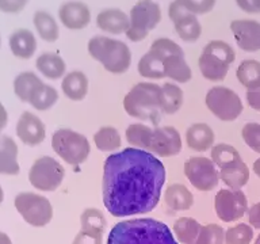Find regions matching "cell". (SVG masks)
Returning a JSON list of instances; mask_svg holds the SVG:
<instances>
[{"label": "cell", "instance_id": "c3c4849f", "mask_svg": "<svg viewBox=\"0 0 260 244\" xmlns=\"http://www.w3.org/2000/svg\"><path fill=\"white\" fill-rule=\"evenodd\" d=\"M0 244H12L11 239L8 237V235L3 233V232H0Z\"/></svg>", "mask_w": 260, "mask_h": 244}, {"label": "cell", "instance_id": "4316f807", "mask_svg": "<svg viewBox=\"0 0 260 244\" xmlns=\"http://www.w3.org/2000/svg\"><path fill=\"white\" fill-rule=\"evenodd\" d=\"M138 73L145 79L150 80H157L166 77L164 67H162V57L156 53L154 50L149 49L144 56L140 58L137 65Z\"/></svg>", "mask_w": 260, "mask_h": 244}, {"label": "cell", "instance_id": "4fadbf2b", "mask_svg": "<svg viewBox=\"0 0 260 244\" xmlns=\"http://www.w3.org/2000/svg\"><path fill=\"white\" fill-rule=\"evenodd\" d=\"M168 15L174 23L175 32L184 42H197L202 34L198 16L187 10L183 0H174L168 8Z\"/></svg>", "mask_w": 260, "mask_h": 244}, {"label": "cell", "instance_id": "83f0119b", "mask_svg": "<svg viewBox=\"0 0 260 244\" xmlns=\"http://www.w3.org/2000/svg\"><path fill=\"white\" fill-rule=\"evenodd\" d=\"M34 26H36L38 36L46 42H56L60 37V27L57 20L54 19V16L52 14H49L48 11L40 10L34 14L32 18Z\"/></svg>", "mask_w": 260, "mask_h": 244}, {"label": "cell", "instance_id": "8d00e7d4", "mask_svg": "<svg viewBox=\"0 0 260 244\" xmlns=\"http://www.w3.org/2000/svg\"><path fill=\"white\" fill-rule=\"evenodd\" d=\"M210 159L214 162V164L218 167L219 170V168H222L226 164H231V163L236 162V160H240L241 156H240L239 150L236 149L233 145L226 144V142H219V144H215L211 148Z\"/></svg>", "mask_w": 260, "mask_h": 244}, {"label": "cell", "instance_id": "5b68a950", "mask_svg": "<svg viewBox=\"0 0 260 244\" xmlns=\"http://www.w3.org/2000/svg\"><path fill=\"white\" fill-rule=\"evenodd\" d=\"M235 58V49L228 42L222 40L209 41L199 56V71L206 80L222 81Z\"/></svg>", "mask_w": 260, "mask_h": 244}, {"label": "cell", "instance_id": "ab89813d", "mask_svg": "<svg viewBox=\"0 0 260 244\" xmlns=\"http://www.w3.org/2000/svg\"><path fill=\"white\" fill-rule=\"evenodd\" d=\"M244 142L253 152L260 154V124L259 122H248L241 130Z\"/></svg>", "mask_w": 260, "mask_h": 244}, {"label": "cell", "instance_id": "d6a6232c", "mask_svg": "<svg viewBox=\"0 0 260 244\" xmlns=\"http://www.w3.org/2000/svg\"><path fill=\"white\" fill-rule=\"evenodd\" d=\"M93 142L102 152H115L122 146V137L119 132L113 126H102L93 134Z\"/></svg>", "mask_w": 260, "mask_h": 244}, {"label": "cell", "instance_id": "7a4b0ae2", "mask_svg": "<svg viewBox=\"0 0 260 244\" xmlns=\"http://www.w3.org/2000/svg\"><path fill=\"white\" fill-rule=\"evenodd\" d=\"M106 244H179V241L166 223L150 217H134L115 224Z\"/></svg>", "mask_w": 260, "mask_h": 244}, {"label": "cell", "instance_id": "e0dca14e", "mask_svg": "<svg viewBox=\"0 0 260 244\" xmlns=\"http://www.w3.org/2000/svg\"><path fill=\"white\" fill-rule=\"evenodd\" d=\"M16 136L26 145L36 146L45 140L46 129L41 118L30 111H24L16 124Z\"/></svg>", "mask_w": 260, "mask_h": 244}, {"label": "cell", "instance_id": "603a6c76", "mask_svg": "<svg viewBox=\"0 0 260 244\" xmlns=\"http://www.w3.org/2000/svg\"><path fill=\"white\" fill-rule=\"evenodd\" d=\"M0 174H19L18 146L11 137L0 134Z\"/></svg>", "mask_w": 260, "mask_h": 244}, {"label": "cell", "instance_id": "d4e9b609", "mask_svg": "<svg viewBox=\"0 0 260 244\" xmlns=\"http://www.w3.org/2000/svg\"><path fill=\"white\" fill-rule=\"evenodd\" d=\"M162 67H164L166 77L178 81V83H187V81H190L191 76H192V72H191L190 65L187 64L184 53L167 56L162 60Z\"/></svg>", "mask_w": 260, "mask_h": 244}, {"label": "cell", "instance_id": "277c9868", "mask_svg": "<svg viewBox=\"0 0 260 244\" xmlns=\"http://www.w3.org/2000/svg\"><path fill=\"white\" fill-rule=\"evenodd\" d=\"M89 56L101 63L106 71L121 75L129 71L132 65V50L121 40L107 36H93L87 44Z\"/></svg>", "mask_w": 260, "mask_h": 244}, {"label": "cell", "instance_id": "7402d4cb", "mask_svg": "<svg viewBox=\"0 0 260 244\" xmlns=\"http://www.w3.org/2000/svg\"><path fill=\"white\" fill-rule=\"evenodd\" d=\"M164 202L172 211L188 210L194 205V195L182 183H172L164 191Z\"/></svg>", "mask_w": 260, "mask_h": 244}, {"label": "cell", "instance_id": "74e56055", "mask_svg": "<svg viewBox=\"0 0 260 244\" xmlns=\"http://www.w3.org/2000/svg\"><path fill=\"white\" fill-rule=\"evenodd\" d=\"M226 244H251L253 240V228L249 224H237L225 231Z\"/></svg>", "mask_w": 260, "mask_h": 244}, {"label": "cell", "instance_id": "2e32d148", "mask_svg": "<svg viewBox=\"0 0 260 244\" xmlns=\"http://www.w3.org/2000/svg\"><path fill=\"white\" fill-rule=\"evenodd\" d=\"M58 18L69 30H83L91 22V10L84 2L69 0L60 6Z\"/></svg>", "mask_w": 260, "mask_h": 244}, {"label": "cell", "instance_id": "bcb514c9", "mask_svg": "<svg viewBox=\"0 0 260 244\" xmlns=\"http://www.w3.org/2000/svg\"><path fill=\"white\" fill-rule=\"evenodd\" d=\"M248 223L252 228L260 231V202L252 205L248 209Z\"/></svg>", "mask_w": 260, "mask_h": 244}, {"label": "cell", "instance_id": "f907efd6", "mask_svg": "<svg viewBox=\"0 0 260 244\" xmlns=\"http://www.w3.org/2000/svg\"><path fill=\"white\" fill-rule=\"evenodd\" d=\"M3 198H4V193H3V189L0 186V203L3 202Z\"/></svg>", "mask_w": 260, "mask_h": 244}, {"label": "cell", "instance_id": "e575fe53", "mask_svg": "<svg viewBox=\"0 0 260 244\" xmlns=\"http://www.w3.org/2000/svg\"><path fill=\"white\" fill-rule=\"evenodd\" d=\"M58 101V93L54 87L49 84H42L37 88V91L32 94V97L30 98L28 103L34 107V109L40 110V111H45L49 110L50 107L56 105Z\"/></svg>", "mask_w": 260, "mask_h": 244}, {"label": "cell", "instance_id": "1f68e13d", "mask_svg": "<svg viewBox=\"0 0 260 244\" xmlns=\"http://www.w3.org/2000/svg\"><path fill=\"white\" fill-rule=\"evenodd\" d=\"M44 81L37 76L34 72H22L14 80V93L22 102L28 103L32 94Z\"/></svg>", "mask_w": 260, "mask_h": 244}, {"label": "cell", "instance_id": "681fc988", "mask_svg": "<svg viewBox=\"0 0 260 244\" xmlns=\"http://www.w3.org/2000/svg\"><path fill=\"white\" fill-rule=\"evenodd\" d=\"M253 172L260 178V158L257 160H255V163H253Z\"/></svg>", "mask_w": 260, "mask_h": 244}, {"label": "cell", "instance_id": "f1b7e54d", "mask_svg": "<svg viewBox=\"0 0 260 244\" xmlns=\"http://www.w3.org/2000/svg\"><path fill=\"white\" fill-rule=\"evenodd\" d=\"M202 224L192 217H180L174 224V235L180 244H195Z\"/></svg>", "mask_w": 260, "mask_h": 244}, {"label": "cell", "instance_id": "ac0fdd59", "mask_svg": "<svg viewBox=\"0 0 260 244\" xmlns=\"http://www.w3.org/2000/svg\"><path fill=\"white\" fill-rule=\"evenodd\" d=\"M96 26L114 36L126 34L130 26V18L121 8H105L96 15Z\"/></svg>", "mask_w": 260, "mask_h": 244}, {"label": "cell", "instance_id": "44dd1931", "mask_svg": "<svg viewBox=\"0 0 260 244\" xmlns=\"http://www.w3.org/2000/svg\"><path fill=\"white\" fill-rule=\"evenodd\" d=\"M219 179L226 185L228 189L241 190L249 180V168L243 159H240L219 168Z\"/></svg>", "mask_w": 260, "mask_h": 244}, {"label": "cell", "instance_id": "f35d334b", "mask_svg": "<svg viewBox=\"0 0 260 244\" xmlns=\"http://www.w3.org/2000/svg\"><path fill=\"white\" fill-rule=\"evenodd\" d=\"M195 244H226L225 229L218 224H206L202 225L198 239Z\"/></svg>", "mask_w": 260, "mask_h": 244}, {"label": "cell", "instance_id": "8fae6325", "mask_svg": "<svg viewBox=\"0 0 260 244\" xmlns=\"http://www.w3.org/2000/svg\"><path fill=\"white\" fill-rule=\"evenodd\" d=\"M184 175L199 191H210L218 186L219 170L210 158L192 156L184 162Z\"/></svg>", "mask_w": 260, "mask_h": 244}, {"label": "cell", "instance_id": "b9f144b4", "mask_svg": "<svg viewBox=\"0 0 260 244\" xmlns=\"http://www.w3.org/2000/svg\"><path fill=\"white\" fill-rule=\"evenodd\" d=\"M72 244H103V233L80 229L79 233L75 236Z\"/></svg>", "mask_w": 260, "mask_h": 244}, {"label": "cell", "instance_id": "ba28073f", "mask_svg": "<svg viewBox=\"0 0 260 244\" xmlns=\"http://www.w3.org/2000/svg\"><path fill=\"white\" fill-rule=\"evenodd\" d=\"M205 103L210 113L223 122L236 121L244 110L243 101L237 93L223 85L211 87L207 91Z\"/></svg>", "mask_w": 260, "mask_h": 244}, {"label": "cell", "instance_id": "7bdbcfd3", "mask_svg": "<svg viewBox=\"0 0 260 244\" xmlns=\"http://www.w3.org/2000/svg\"><path fill=\"white\" fill-rule=\"evenodd\" d=\"M27 0H0V10L3 12H18L23 10Z\"/></svg>", "mask_w": 260, "mask_h": 244}, {"label": "cell", "instance_id": "5bb4252c", "mask_svg": "<svg viewBox=\"0 0 260 244\" xmlns=\"http://www.w3.org/2000/svg\"><path fill=\"white\" fill-rule=\"evenodd\" d=\"M183 142L179 130L174 126H157L153 129L150 154L160 158H171L180 154Z\"/></svg>", "mask_w": 260, "mask_h": 244}, {"label": "cell", "instance_id": "ffe728a7", "mask_svg": "<svg viewBox=\"0 0 260 244\" xmlns=\"http://www.w3.org/2000/svg\"><path fill=\"white\" fill-rule=\"evenodd\" d=\"M88 77L83 71H79V69H75V71L67 73L61 81V89H62L65 97L71 101H83L88 94Z\"/></svg>", "mask_w": 260, "mask_h": 244}, {"label": "cell", "instance_id": "6da1fadb", "mask_svg": "<svg viewBox=\"0 0 260 244\" xmlns=\"http://www.w3.org/2000/svg\"><path fill=\"white\" fill-rule=\"evenodd\" d=\"M166 183V167L156 155L125 148L106 159L102 179L103 203L118 219L149 213L157 206Z\"/></svg>", "mask_w": 260, "mask_h": 244}, {"label": "cell", "instance_id": "cb8c5ba5", "mask_svg": "<svg viewBox=\"0 0 260 244\" xmlns=\"http://www.w3.org/2000/svg\"><path fill=\"white\" fill-rule=\"evenodd\" d=\"M10 49L14 56L19 58H30L36 53L37 40L34 34L27 28H19L10 36Z\"/></svg>", "mask_w": 260, "mask_h": 244}, {"label": "cell", "instance_id": "816d5d0a", "mask_svg": "<svg viewBox=\"0 0 260 244\" xmlns=\"http://www.w3.org/2000/svg\"><path fill=\"white\" fill-rule=\"evenodd\" d=\"M255 244H260V233H259V236H257V237H256Z\"/></svg>", "mask_w": 260, "mask_h": 244}, {"label": "cell", "instance_id": "9a60e30c", "mask_svg": "<svg viewBox=\"0 0 260 244\" xmlns=\"http://www.w3.org/2000/svg\"><path fill=\"white\" fill-rule=\"evenodd\" d=\"M231 30L241 50L248 53L260 50V22L255 19H235L231 22Z\"/></svg>", "mask_w": 260, "mask_h": 244}, {"label": "cell", "instance_id": "f6af8a7d", "mask_svg": "<svg viewBox=\"0 0 260 244\" xmlns=\"http://www.w3.org/2000/svg\"><path fill=\"white\" fill-rule=\"evenodd\" d=\"M247 102L249 107L256 111H260V85L255 87V88L247 89Z\"/></svg>", "mask_w": 260, "mask_h": 244}, {"label": "cell", "instance_id": "8992f818", "mask_svg": "<svg viewBox=\"0 0 260 244\" xmlns=\"http://www.w3.org/2000/svg\"><path fill=\"white\" fill-rule=\"evenodd\" d=\"M52 148L65 163L80 166L88 159L91 144L84 134L72 129H58L52 136Z\"/></svg>", "mask_w": 260, "mask_h": 244}, {"label": "cell", "instance_id": "3957f363", "mask_svg": "<svg viewBox=\"0 0 260 244\" xmlns=\"http://www.w3.org/2000/svg\"><path fill=\"white\" fill-rule=\"evenodd\" d=\"M123 109L130 117L157 125L161 118V85L141 81L123 98Z\"/></svg>", "mask_w": 260, "mask_h": 244}, {"label": "cell", "instance_id": "52a82bcc", "mask_svg": "<svg viewBox=\"0 0 260 244\" xmlns=\"http://www.w3.org/2000/svg\"><path fill=\"white\" fill-rule=\"evenodd\" d=\"M129 18L126 37L133 42H141L161 20V8L154 0H138L130 10Z\"/></svg>", "mask_w": 260, "mask_h": 244}, {"label": "cell", "instance_id": "60d3db41", "mask_svg": "<svg viewBox=\"0 0 260 244\" xmlns=\"http://www.w3.org/2000/svg\"><path fill=\"white\" fill-rule=\"evenodd\" d=\"M217 0H183V3L187 7L188 11H191L195 15H202L210 12L215 6Z\"/></svg>", "mask_w": 260, "mask_h": 244}, {"label": "cell", "instance_id": "30bf717a", "mask_svg": "<svg viewBox=\"0 0 260 244\" xmlns=\"http://www.w3.org/2000/svg\"><path fill=\"white\" fill-rule=\"evenodd\" d=\"M64 167L50 156H42L32 163L28 171V180L32 187L41 191H54L62 183Z\"/></svg>", "mask_w": 260, "mask_h": 244}, {"label": "cell", "instance_id": "9c48e42d", "mask_svg": "<svg viewBox=\"0 0 260 244\" xmlns=\"http://www.w3.org/2000/svg\"><path fill=\"white\" fill-rule=\"evenodd\" d=\"M15 207L22 219L31 227H45L53 219V206L46 197L36 193H19L15 197Z\"/></svg>", "mask_w": 260, "mask_h": 244}, {"label": "cell", "instance_id": "484cf974", "mask_svg": "<svg viewBox=\"0 0 260 244\" xmlns=\"http://www.w3.org/2000/svg\"><path fill=\"white\" fill-rule=\"evenodd\" d=\"M36 67L45 77L52 80H57L67 75V64L64 58L56 53H42L37 58Z\"/></svg>", "mask_w": 260, "mask_h": 244}, {"label": "cell", "instance_id": "d6986e66", "mask_svg": "<svg viewBox=\"0 0 260 244\" xmlns=\"http://www.w3.org/2000/svg\"><path fill=\"white\" fill-rule=\"evenodd\" d=\"M186 144L195 152H206L214 146V132L210 126L203 122L190 125L186 130Z\"/></svg>", "mask_w": 260, "mask_h": 244}, {"label": "cell", "instance_id": "836d02e7", "mask_svg": "<svg viewBox=\"0 0 260 244\" xmlns=\"http://www.w3.org/2000/svg\"><path fill=\"white\" fill-rule=\"evenodd\" d=\"M236 76L247 89L260 85V61L244 60L236 69Z\"/></svg>", "mask_w": 260, "mask_h": 244}, {"label": "cell", "instance_id": "7c38bea8", "mask_svg": "<svg viewBox=\"0 0 260 244\" xmlns=\"http://www.w3.org/2000/svg\"><path fill=\"white\" fill-rule=\"evenodd\" d=\"M215 215L223 223H233L248 213L247 195L241 190L222 189L214 197Z\"/></svg>", "mask_w": 260, "mask_h": 244}, {"label": "cell", "instance_id": "7dc6e473", "mask_svg": "<svg viewBox=\"0 0 260 244\" xmlns=\"http://www.w3.org/2000/svg\"><path fill=\"white\" fill-rule=\"evenodd\" d=\"M7 122H8L7 111H6V109H4V106L0 103V132L7 126Z\"/></svg>", "mask_w": 260, "mask_h": 244}, {"label": "cell", "instance_id": "ee69618b", "mask_svg": "<svg viewBox=\"0 0 260 244\" xmlns=\"http://www.w3.org/2000/svg\"><path fill=\"white\" fill-rule=\"evenodd\" d=\"M236 4L247 14H260V0H236Z\"/></svg>", "mask_w": 260, "mask_h": 244}, {"label": "cell", "instance_id": "4dcf8cb0", "mask_svg": "<svg viewBox=\"0 0 260 244\" xmlns=\"http://www.w3.org/2000/svg\"><path fill=\"white\" fill-rule=\"evenodd\" d=\"M152 134H153V128L137 122L127 126L126 129V141L129 142L133 148L144 149L149 152L150 141H152Z\"/></svg>", "mask_w": 260, "mask_h": 244}, {"label": "cell", "instance_id": "d590c367", "mask_svg": "<svg viewBox=\"0 0 260 244\" xmlns=\"http://www.w3.org/2000/svg\"><path fill=\"white\" fill-rule=\"evenodd\" d=\"M107 228V220L101 209L98 207H87L80 216V229L95 231L105 233Z\"/></svg>", "mask_w": 260, "mask_h": 244}, {"label": "cell", "instance_id": "f546056e", "mask_svg": "<svg viewBox=\"0 0 260 244\" xmlns=\"http://www.w3.org/2000/svg\"><path fill=\"white\" fill-rule=\"evenodd\" d=\"M184 102L183 89L175 83H166L161 85V113L172 115L182 109Z\"/></svg>", "mask_w": 260, "mask_h": 244}]
</instances>
